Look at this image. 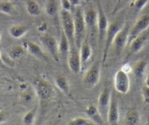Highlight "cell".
Returning a JSON list of instances; mask_svg holds the SVG:
<instances>
[{"mask_svg": "<svg viewBox=\"0 0 149 125\" xmlns=\"http://www.w3.org/2000/svg\"><path fill=\"white\" fill-rule=\"evenodd\" d=\"M0 110H2V109H1V108H0Z\"/></svg>", "mask_w": 149, "mask_h": 125, "instance_id": "obj_45", "label": "cell"}, {"mask_svg": "<svg viewBox=\"0 0 149 125\" xmlns=\"http://www.w3.org/2000/svg\"><path fill=\"white\" fill-rule=\"evenodd\" d=\"M25 52L26 50L23 45H14L9 48L8 54L13 59L17 60L24 57Z\"/></svg>", "mask_w": 149, "mask_h": 125, "instance_id": "obj_25", "label": "cell"}, {"mask_svg": "<svg viewBox=\"0 0 149 125\" xmlns=\"http://www.w3.org/2000/svg\"><path fill=\"white\" fill-rule=\"evenodd\" d=\"M2 62L6 64L9 67H15V60L13 59L8 53H2Z\"/></svg>", "mask_w": 149, "mask_h": 125, "instance_id": "obj_32", "label": "cell"}, {"mask_svg": "<svg viewBox=\"0 0 149 125\" xmlns=\"http://www.w3.org/2000/svg\"><path fill=\"white\" fill-rule=\"evenodd\" d=\"M69 1L71 3V5H72L73 8H76V7L81 6L83 0H69Z\"/></svg>", "mask_w": 149, "mask_h": 125, "instance_id": "obj_39", "label": "cell"}, {"mask_svg": "<svg viewBox=\"0 0 149 125\" xmlns=\"http://www.w3.org/2000/svg\"><path fill=\"white\" fill-rule=\"evenodd\" d=\"M35 111L34 110H29L24 114L23 117V122L26 125H31L35 119Z\"/></svg>", "mask_w": 149, "mask_h": 125, "instance_id": "obj_30", "label": "cell"}, {"mask_svg": "<svg viewBox=\"0 0 149 125\" xmlns=\"http://www.w3.org/2000/svg\"><path fill=\"white\" fill-rule=\"evenodd\" d=\"M22 45L25 48L26 51L31 54V56L34 57L35 58L39 59L41 61H48V57L45 54V51L38 44L34 43L30 40H24L23 42Z\"/></svg>", "mask_w": 149, "mask_h": 125, "instance_id": "obj_13", "label": "cell"}, {"mask_svg": "<svg viewBox=\"0 0 149 125\" xmlns=\"http://www.w3.org/2000/svg\"><path fill=\"white\" fill-rule=\"evenodd\" d=\"M140 121V115L138 110L134 108L129 109L125 115L127 125H138Z\"/></svg>", "mask_w": 149, "mask_h": 125, "instance_id": "obj_22", "label": "cell"}, {"mask_svg": "<svg viewBox=\"0 0 149 125\" xmlns=\"http://www.w3.org/2000/svg\"><path fill=\"white\" fill-rule=\"evenodd\" d=\"M110 99H111V91L109 89L104 88L100 92L98 97V108L99 112L102 117L105 116L107 118V110H108L109 105H110Z\"/></svg>", "mask_w": 149, "mask_h": 125, "instance_id": "obj_14", "label": "cell"}, {"mask_svg": "<svg viewBox=\"0 0 149 125\" xmlns=\"http://www.w3.org/2000/svg\"><path fill=\"white\" fill-rule=\"evenodd\" d=\"M101 70L99 62H95L88 67V70L84 73L82 80L84 87L87 89H91L98 84L100 80Z\"/></svg>", "mask_w": 149, "mask_h": 125, "instance_id": "obj_4", "label": "cell"}, {"mask_svg": "<svg viewBox=\"0 0 149 125\" xmlns=\"http://www.w3.org/2000/svg\"><path fill=\"white\" fill-rule=\"evenodd\" d=\"M1 40H2V31L0 30V43H1Z\"/></svg>", "mask_w": 149, "mask_h": 125, "instance_id": "obj_43", "label": "cell"}, {"mask_svg": "<svg viewBox=\"0 0 149 125\" xmlns=\"http://www.w3.org/2000/svg\"><path fill=\"white\" fill-rule=\"evenodd\" d=\"M85 113L87 116L90 118L94 122H96L97 124L101 123L102 117L99 112L97 106L94 105H89L86 108Z\"/></svg>", "mask_w": 149, "mask_h": 125, "instance_id": "obj_23", "label": "cell"}, {"mask_svg": "<svg viewBox=\"0 0 149 125\" xmlns=\"http://www.w3.org/2000/svg\"><path fill=\"white\" fill-rule=\"evenodd\" d=\"M113 84L114 89L117 92L122 94H127L130 89V79L128 73L121 69L118 70L114 75Z\"/></svg>", "mask_w": 149, "mask_h": 125, "instance_id": "obj_7", "label": "cell"}, {"mask_svg": "<svg viewBox=\"0 0 149 125\" xmlns=\"http://www.w3.org/2000/svg\"><path fill=\"white\" fill-rule=\"evenodd\" d=\"M79 53L80 57H81V64H82L83 67V66L85 65L91 59L93 54L91 45L89 44L88 40H86V39L82 42V43H81V47L79 48Z\"/></svg>", "mask_w": 149, "mask_h": 125, "instance_id": "obj_18", "label": "cell"}, {"mask_svg": "<svg viewBox=\"0 0 149 125\" xmlns=\"http://www.w3.org/2000/svg\"><path fill=\"white\" fill-rule=\"evenodd\" d=\"M148 2L149 0H134V2L132 4V6L136 11L140 12L147 5Z\"/></svg>", "mask_w": 149, "mask_h": 125, "instance_id": "obj_31", "label": "cell"}, {"mask_svg": "<svg viewBox=\"0 0 149 125\" xmlns=\"http://www.w3.org/2000/svg\"><path fill=\"white\" fill-rule=\"evenodd\" d=\"M98 21H97V29H98L99 40L100 43L103 42L105 38L106 33H107V28L109 26L108 19L105 15V13L103 10L102 7L100 5V2L98 3Z\"/></svg>", "mask_w": 149, "mask_h": 125, "instance_id": "obj_12", "label": "cell"}, {"mask_svg": "<svg viewBox=\"0 0 149 125\" xmlns=\"http://www.w3.org/2000/svg\"><path fill=\"white\" fill-rule=\"evenodd\" d=\"M141 94L143 102L146 104L149 105V87L144 85L141 88Z\"/></svg>", "mask_w": 149, "mask_h": 125, "instance_id": "obj_34", "label": "cell"}, {"mask_svg": "<svg viewBox=\"0 0 149 125\" xmlns=\"http://www.w3.org/2000/svg\"><path fill=\"white\" fill-rule=\"evenodd\" d=\"M131 27L128 24H125L123 28L118 31V34L116 36L115 39L113 43L115 52L118 55L121 54L124 48L128 45L129 43V34H130V30Z\"/></svg>", "mask_w": 149, "mask_h": 125, "instance_id": "obj_8", "label": "cell"}, {"mask_svg": "<svg viewBox=\"0 0 149 125\" xmlns=\"http://www.w3.org/2000/svg\"><path fill=\"white\" fill-rule=\"evenodd\" d=\"M48 29V24L45 22H42V24H40L38 27V30L40 31H41L42 33H45V31Z\"/></svg>", "mask_w": 149, "mask_h": 125, "instance_id": "obj_38", "label": "cell"}, {"mask_svg": "<svg viewBox=\"0 0 149 125\" xmlns=\"http://www.w3.org/2000/svg\"><path fill=\"white\" fill-rule=\"evenodd\" d=\"M45 11L48 16H54L58 11V4L56 0H47Z\"/></svg>", "mask_w": 149, "mask_h": 125, "instance_id": "obj_27", "label": "cell"}, {"mask_svg": "<svg viewBox=\"0 0 149 125\" xmlns=\"http://www.w3.org/2000/svg\"><path fill=\"white\" fill-rule=\"evenodd\" d=\"M125 23L123 19H117L116 21H113L112 23L109 24L108 28H107V33H106L105 38H104V44L103 47V53H102V63L104 64L106 59L108 56L109 51H110V47L113 45V40L115 39L116 36L118 34V31L123 28Z\"/></svg>", "mask_w": 149, "mask_h": 125, "instance_id": "obj_1", "label": "cell"}, {"mask_svg": "<svg viewBox=\"0 0 149 125\" xmlns=\"http://www.w3.org/2000/svg\"><path fill=\"white\" fill-rule=\"evenodd\" d=\"M2 62V52L0 51V63Z\"/></svg>", "mask_w": 149, "mask_h": 125, "instance_id": "obj_42", "label": "cell"}, {"mask_svg": "<svg viewBox=\"0 0 149 125\" xmlns=\"http://www.w3.org/2000/svg\"><path fill=\"white\" fill-rule=\"evenodd\" d=\"M70 48H71V44H70L68 38L64 34V33L61 31L58 44L59 59H62L63 61H67V57H68L69 52L70 51Z\"/></svg>", "mask_w": 149, "mask_h": 125, "instance_id": "obj_16", "label": "cell"}, {"mask_svg": "<svg viewBox=\"0 0 149 125\" xmlns=\"http://www.w3.org/2000/svg\"><path fill=\"white\" fill-rule=\"evenodd\" d=\"M147 62L145 60H140L132 67V73L137 78H141L147 69Z\"/></svg>", "mask_w": 149, "mask_h": 125, "instance_id": "obj_26", "label": "cell"}, {"mask_svg": "<svg viewBox=\"0 0 149 125\" xmlns=\"http://www.w3.org/2000/svg\"><path fill=\"white\" fill-rule=\"evenodd\" d=\"M36 96L40 101H47L52 97L54 89L49 81L44 78H38L34 83Z\"/></svg>", "mask_w": 149, "mask_h": 125, "instance_id": "obj_5", "label": "cell"}, {"mask_svg": "<svg viewBox=\"0 0 149 125\" xmlns=\"http://www.w3.org/2000/svg\"><path fill=\"white\" fill-rule=\"evenodd\" d=\"M26 10L27 13L33 17L39 16L42 13L40 6L35 0H27L26 2Z\"/></svg>", "mask_w": 149, "mask_h": 125, "instance_id": "obj_21", "label": "cell"}, {"mask_svg": "<svg viewBox=\"0 0 149 125\" xmlns=\"http://www.w3.org/2000/svg\"><path fill=\"white\" fill-rule=\"evenodd\" d=\"M29 28L23 24L12 25L8 29V33L14 39H21L28 33Z\"/></svg>", "mask_w": 149, "mask_h": 125, "instance_id": "obj_19", "label": "cell"}, {"mask_svg": "<svg viewBox=\"0 0 149 125\" xmlns=\"http://www.w3.org/2000/svg\"><path fill=\"white\" fill-rule=\"evenodd\" d=\"M146 31L137 36L128 45L130 47V51L132 54H137L144 48L148 40V34H146Z\"/></svg>", "mask_w": 149, "mask_h": 125, "instance_id": "obj_17", "label": "cell"}, {"mask_svg": "<svg viewBox=\"0 0 149 125\" xmlns=\"http://www.w3.org/2000/svg\"><path fill=\"white\" fill-rule=\"evenodd\" d=\"M149 28V15H143L140 16L133 27L130 28V34H129L128 45L134 40V38L143 34Z\"/></svg>", "mask_w": 149, "mask_h": 125, "instance_id": "obj_9", "label": "cell"}, {"mask_svg": "<svg viewBox=\"0 0 149 125\" xmlns=\"http://www.w3.org/2000/svg\"><path fill=\"white\" fill-rule=\"evenodd\" d=\"M67 125H96L92 120L83 117H76L68 122Z\"/></svg>", "mask_w": 149, "mask_h": 125, "instance_id": "obj_29", "label": "cell"}, {"mask_svg": "<svg viewBox=\"0 0 149 125\" xmlns=\"http://www.w3.org/2000/svg\"><path fill=\"white\" fill-rule=\"evenodd\" d=\"M145 85L149 87V69L147 72V74H146V80H145Z\"/></svg>", "mask_w": 149, "mask_h": 125, "instance_id": "obj_40", "label": "cell"}, {"mask_svg": "<svg viewBox=\"0 0 149 125\" xmlns=\"http://www.w3.org/2000/svg\"><path fill=\"white\" fill-rule=\"evenodd\" d=\"M121 69L123 71L125 72V73H128V74L130 73H132V67H131V66L130 65V64H128V63L124 64Z\"/></svg>", "mask_w": 149, "mask_h": 125, "instance_id": "obj_37", "label": "cell"}, {"mask_svg": "<svg viewBox=\"0 0 149 125\" xmlns=\"http://www.w3.org/2000/svg\"><path fill=\"white\" fill-rule=\"evenodd\" d=\"M84 1H85V2H90V1H91V0H84Z\"/></svg>", "mask_w": 149, "mask_h": 125, "instance_id": "obj_44", "label": "cell"}, {"mask_svg": "<svg viewBox=\"0 0 149 125\" xmlns=\"http://www.w3.org/2000/svg\"><path fill=\"white\" fill-rule=\"evenodd\" d=\"M59 17L62 31L68 38L71 45H75L74 43V24L72 13L61 9L59 11Z\"/></svg>", "mask_w": 149, "mask_h": 125, "instance_id": "obj_3", "label": "cell"}, {"mask_svg": "<svg viewBox=\"0 0 149 125\" xmlns=\"http://www.w3.org/2000/svg\"><path fill=\"white\" fill-rule=\"evenodd\" d=\"M107 119L109 125H118L119 122V105L118 100L113 91H111V99L107 110Z\"/></svg>", "mask_w": 149, "mask_h": 125, "instance_id": "obj_11", "label": "cell"}, {"mask_svg": "<svg viewBox=\"0 0 149 125\" xmlns=\"http://www.w3.org/2000/svg\"><path fill=\"white\" fill-rule=\"evenodd\" d=\"M54 83H55L57 88L61 92L64 93L66 94L70 93V83H69L68 80L64 75L58 74L56 75L55 78H54Z\"/></svg>", "mask_w": 149, "mask_h": 125, "instance_id": "obj_20", "label": "cell"}, {"mask_svg": "<svg viewBox=\"0 0 149 125\" xmlns=\"http://www.w3.org/2000/svg\"><path fill=\"white\" fill-rule=\"evenodd\" d=\"M73 14L74 24V43L77 48L79 49L82 42L84 41L86 26L84 18V10L79 7L75 8V10Z\"/></svg>", "mask_w": 149, "mask_h": 125, "instance_id": "obj_2", "label": "cell"}, {"mask_svg": "<svg viewBox=\"0 0 149 125\" xmlns=\"http://www.w3.org/2000/svg\"><path fill=\"white\" fill-rule=\"evenodd\" d=\"M34 96H36L35 92L31 91V90L29 89H24L22 91L21 95V100L22 101V103H31L32 102L33 98H34ZM37 97V96H36Z\"/></svg>", "mask_w": 149, "mask_h": 125, "instance_id": "obj_28", "label": "cell"}, {"mask_svg": "<svg viewBox=\"0 0 149 125\" xmlns=\"http://www.w3.org/2000/svg\"><path fill=\"white\" fill-rule=\"evenodd\" d=\"M84 18L86 29H92L97 25L98 12L93 7H88L84 10Z\"/></svg>", "mask_w": 149, "mask_h": 125, "instance_id": "obj_15", "label": "cell"}, {"mask_svg": "<svg viewBox=\"0 0 149 125\" xmlns=\"http://www.w3.org/2000/svg\"><path fill=\"white\" fill-rule=\"evenodd\" d=\"M131 1H132V0H117L116 4L115 5V7H114L113 10L112 14L116 13L123 7H124V5H126L127 3L131 2Z\"/></svg>", "mask_w": 149, "mask_h": 125, "instance_id": "obj_33", "label": "cell"}, {"mask_svg": "<svg viewBox=\"0 0 149 125\" xmlns=\"http://www.w3.org/2000/svg\"><path fill=\"white\" fill-rule=\"evenodd\" d=\"M145 125H149V118L147 119V120H146V124H145Z\"/></svg>", "mask_w": 149, "mask_h": 125, "instance_id": "obj_41", "label": "cell"}, {"mask_svg": "<svg viewBox=\"0 0 149 125\" xmlns=\"http://www.w3.org/2000/svg\"><path fill=\"white\" fill-rule=\"evenodd\" d=\"M39 40L48 54L56 62H59V56H58V44L56 39L54 36L47 33H42L39 36Z\"/></svg>", "mask_w": 149, "mask_h": 125, "instance_id": "obj_6", "label": "cell"}, {"mask_svg": "<svg viewBox=\"0 0 149 125\" xmlns=\"http://www.w3.org/2000/svg\"><path fill=\"white\" fill-rule=\"evenodd\" d=\"M0 12L10 16L17 15V10L13 3L10 1L0 2Z\"/></svg>", "mask_w": 149, "mask_h": 125, "instance_id": "obj_24", "label": "cell"}, {"mask_svg": "<svg viewBox=\"0 0 149 125\" xmlns=\"http://www.w3.org/2000/svg\"><path fill=\"white\" fill-rule=\"evenodd\" d=\"M67 62L70 71L74 74H78L82 70L79 49L77 48L76 45H71Z\"/></svg>", "mask_w": 149, "mask_h": 125, "instance_id": "obj_10", "label": "cell"}, {"mask_svg": "<svg viewBox=\"0 0 149 125\" xmlns=\"http://www.w3.org/2000/svg\"><path fill=\"white\" fill-rule=\"evenodd\" d=\"M60 2V5L61 7V9L67 11H70L72 12V5H71V3L70 2L69 0H59Z\"/></svg>", "mask_w": 149, "mask_h": 125, "instance_id": "obj_35", "label": "cell"}, {"mask_svg": "<svg viewBox=\"0 0 149 125\" xmlns=\"http://www.w3.org/2000/svg\"><path fill=\"white\" fill-rule=\"evenodd\" d=\"M8 119V115L5 111H3L2 110H0V124L4 123L7 122Z\"/></svg>", "mask_w": 149, "mask_h": 125, "instance_id": "obj_36", "label": "cell"}]
</instances>
